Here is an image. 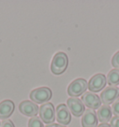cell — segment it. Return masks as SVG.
I'll use <instances>...</instances> for the list:
<instances>
[{
    "mask_svg": "<svg viewBox=\"0 0 119 127\" xmlns=\"http://www.w3.org/2000/svg\"><path fill=\"white\" fill-rule=\"evenodd\" d=\"M68 66V56L64 52H57L50 64V70L55 75H60L62 74Z\"/></svg>",
    "mask_w": 119,
    "mask_h": 127,
    "instance_id": "1",
    "label": "cell"
},
{
    "mask_svg": "<svg viewBox=\"0 0 119 127\" xmlns=\"http://www.w3.org/2000/svg\"><path fill=\"white\" fill-rule=\"evenodd\" d=\"M52 92L48 87H39L30 93V98L36 104L47 103L48 100H50Z\"/></svg>",
    "mask_w": 119,
    "mask_h": 127,
    "instance_id": "2",
    "label": "cell"
},
{
    "mask_svg": "<svg viewBox=\"0 0 119 127\" xmlns=\"http://www.w3.org/2000/svg\"><path fill=\"white\" fill-rule=\"evenodd\" d=\"M39 118L46 124L54 123L55 121V108L54 106L49 102L43 104L39 107Z\"/></svg>",
    "mask_w": 119,
    "mask_h": 127,
    "instance_id": "3",
    "label": "cell"
},
{
    "mask_svg": "<svg viewBox=\"0 0 119 127\" xmlns=\"http://www.w3.org/2000/svg\"><path fill=\"white\" fill-rule=\"evenodd\" d=\"M87 88V82L85 79H76L72 81L70 85L68 86L67 93L70 96L77 97L86 93Z\"/></svg>",
    "mask_w": 119,
    "mask_h": 127,
    "instance_id": "4",
    "label": "cell"
},
{
    "mask_svg": "<svg viewBox=\"0 0 119 127\" xmlns=\"http://www.w3.org/2000/svg\"><path fill=\"white\" fill-rule=\"evenodd\" d=\"M119 97V89L115 86L104 88V90L100 94V101L103 105H110L114 103Z\"/></svg>",
    "mask_w": 119,
    "mask_h": 127,
    "instance_id": "5",
    "label": "cell"
},
{
    "mask_svg": "<svg viewBox=\"0 0 119 127\" xmlns=\"http://www.w3.org/2000/svg\"><path fill=\"white\" fill-rule=\"evenodd\" d=\"M107 83V79L106 77L103 74H96L89 79L88 83H87V88L93 93H97V92L101 91L103 88L106 86Z\"/></svg>",
    "mask_w": 119,
    "mask_h": 127,
    "instance_id": "6",
    "label": "cell"
},
{
    "mask_svg": "<svg viewBox=\"0 0 119 127\" xmlns=\"http://www.w3.org/2000/svg\"><path fill=\"white\" fill-rule=\"evenodd\" d=\"M55 114L59 124L65 126L71 122V112L65 104H60L55 109Z\"/></svg>",
    "mask_w": 119,
    "mask_h": 127,
    "instance_id": "7",
    "label": "cell"
},
{
    "mask_svg": "<svg viewBox=\"0 0 119 127\" xmlns=\"http://www.w3.org/2000/svg\"><path fill=\"white\" fill-rule=\"evenodd\" d=\"M19 110L21 114L27 117H36L39 112V107L36 103L30 100H24L19 105Z\"/></svg>",
    "mask_w": 119,
    "mask_h": 127,
    "instance_id": "8",
    "label": "cell"
},
{
    "mask_svg": "<svg viewBox=\"0 0 119 127\" xmlns=\"http://www.w3.org/2000/svg\"><path fill=\"white\" fill-rule=\"evenodd\" d=\"M67 107L75 117H80L85 112V105L80 99L76 97H70L67 99Z\"/></svg>",
    "mask_w": 119,
    "mask_h": 127,
    "instance_id": "9",
    "label": "cell"
},
{
    "mask_svg": "<svg viewBox=\"0 0 119 127\" xmlns=\"http://www.w3.org/2000/svg\"><path fill=\"white\" fill-rule=\"evenodd\" d=\"M81 101L83 102L85 106H87L90 109H97L100 107V98L98 95L92 93V92H86L82 95V99Z\"/></svg>",
    "mask_w": 119,
    "mask_h": 127,
    "instance_id": "10",
    "label": "cell"
},
{
    "mask_svg": "<svg viewBox=\"0 0 119 127\" xmlns=\"http://www.w3.org/2000/svg\"><path fill=\"white\" fill-rule=\"evenodd\" d=\"M81 124L83 127H97L98 126V118L95 111L93 109H86L82 115Z\"/></svg>",
    "mask_w": 119,
    "mask_h": 127,
    "instance_id": "11",
    "label": "cell"
},
{
    "mask_svg": "<svg viewBox=\"0 0 119 127\" xmlns=\"http://www.w3.org/2000/svg\"><path fill=\"white\" fill-rule=\"evenodd\" d=\"M14 103L11 100H4L0 103V119H6L10 117L14 111Z\"/></svg>",
    "mask_w": 119,
    "mask_h": 127,
    "instance_id": "12",
    "label": "cell"
},
{
    "mask_svg": "<svg viewBox=\"0 0 119 127\" xmlns=\"http://www.w3.org/2000/svg\"><path fill=\"white\" fill-rule=\"evenodd\" d=\"M112 108L108 105L100 106L97 111L98 121H99L101 123H107L112 120Z\"/></svg>",
    "mask_w": 119,
    "mask_h": 127,
    "instance_id": "13",
    "label": "cell"
},
{
    "mask_svg": "<svg viewBox=\"0 0 119 127\" xmlns=\"http://www.w3.org/2000/svg\"><path fill=\"white\" fill-rule=\"evenodd\" d=\"M107 82L110 86H117L119 85V69H112L107 75Z\"/></svg>",
    "mask_w": 119,
    "mask_h": 127,
    "instance_id": "14",
    "label": "cell"
},
{
    "mask_svg": "<svg viewBox=\"0 0 119 127\" xmlns=\"http://www.w3.org/2000/svg\"><path fill=\"white\" fill-rule=\"evenodd\" d=\"M28 127H44V124L39 117H33L28 122Z\"/></svg>",
    "mask_w": 119,
    "mask_h": 127,
    "instance_id": "15",
    "label": "cell"
},
{
    "mask_svg": "<svg viewBox=\"0 0 119 127\" xmlns=\"http://www.w3.org/2000/svg\"><path fill=\"white\" fill-rule=\"evenodd\" d=\"M112 112L115 116H119V97L112 105Z\"/></svg>",
    "mask_w": 119,
    "mask_h": 127,
    "instance_id": "16",
    "label": "cell"
},
{
    "mask_svg": "<svg viewBox=\"0 0 119 127\" xmlns=\"http://www.w3.org/2000/svg\"><path fill=\"white\" fill-rule=\"evenodd\" d=\"M112 65L116 69H119V52H117L112 58Z\"/></svg>",
    "mask_w": 119,
    "mask_h": 127,
    "instance_id": "17",
    "label": "cell"
},
{
    "mask_svg": "<svg viewBox=\"0 0 119 127\" xmlns=\"http://www.w3.org/2000/svg\"><path fill=\"white\" fill-rule=\"evenodd\" d=\"M0 127H15L14 123L10 120H3V122L0 123Z\"/></svg>",
    "mask_w": 119,
    "mask_h": 127,
    "instance_id": "18",
    "label": "cell"
},
{
    "mask_svg": "<svg viewBox=\"0 0 119 127\" xmlns=\"http://www.w3.org/2000/svg\"><path fill=\"white\" fill-rule=\"evenodd\" d=\"M111 127H119V116H114L112 117V120L110 121Z\"/></svg>",
    "mask_w": 119,
    "mask_h": 127,
    "instance_id": "19",
    "label": "cell"
},
{
    "mask_svg": "<svg viewBox=\"0 0 119 127\" xmlns=\"http://www.w3.org/2000/svg\"><path fill=\"white\" fill-rule=\"evenodd\" d=\"M46 127H66V126L59 124V123H51V124H47Z\"/></svg>",
    "mask_w": 119,
    "mask_h": 127,
    "instance_id": "20",
    "label": "cell"
},
{
    "mask_svg": "<svg viewBox=\"0 0 119 127\" xmlns=\"http://www.w3.org/2000/svg\"><path fill=\"white\" fill-rule=\"evenodd\" d=\"M97 127H111V125L108 124V123H100V124H99Z\"/></svg>",
    "mask_w": 119,
    "mask_h": 127,
    "instance_id": "21",
    "label": "cell"
}]
</instances>
